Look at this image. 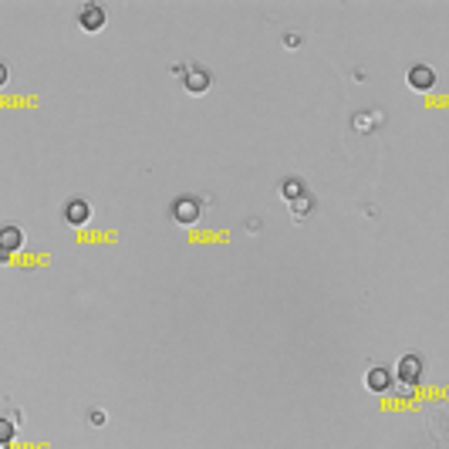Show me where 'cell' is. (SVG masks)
I'll return each mask as SVG.
<instances>
[{
  "mask_svg": "<svg viewBox=\"0 0 449 449\" xmlns=\"http://www.w3.org/2000/svg\"><path fill=\"white\" fill-rule=\"evenodd\" d=\"M423 372H425V361L416 355V351H409V355H402V361H398V368H396V375L402 378L406 385H416L419 378H423Z\"/></svg>",
  "mask_w": 449,
  "mask_h": 449,
  "instance_id": "1",
  "label": "cell"
},
{
  "mask_svg": "<svg viewBox=\"0 0 449 449\" xmlns=\"http://www.w3.org/2000/svg\"><path fill=\"white\" fill-rule=\"evenodd\" d=\"M78 24L85 27V31H91V34H95V31H102L105 27V7L102 4H81V7H78Z\"/></svg>",
  "mask_w": 449,
  "mask_h": 449,
  "instance_id": "2",
  "label": "cell"
},
{
  "mask_svg": "<svg viewBox=\"0 0 449 449\" xmlns=\"http://www.w3.org/2000/svg\"><path fill=\"white\" fill-rule=\"evenodd\" d=\"M21 244H24V230H21L17 223H4V227H0V257L21 250Z\"/></svg>",
  "mask_w": 449,
  "mask_h": 449,
  "instance_id": "3",
  "label": "cell"
},
{
  "mask_svg": "<svg viewBox=\"0 0 449 449\" xmlns=\"http://www.w3.org/2000/svg\"><path fill=\"white\" fill-rule=\"evenodd\" d=\"M172 220H180V223L200 220V200H196V196H180V200L172 203Z\"/></svg>",
  "mask_w": 449,
  "mask_h": 449,
  "instance_id": "4",
  "label": "cell"
},
{
  "mask_svg": "<svg viewBox=\"0 0 449 449\" xmlns=\"http://www.w3.org/2000/svg\"><path fill=\"white\" fill-rule=\"evenodd\" d=\"M409 85L416 91L433 88V85H436V71H433L429 64H412V68H409Z\"/></svg>",
  "mask_w": 449,
  "mask_h": 449,
  "instance_id": "5",
  "label": "cell"
},
{
  "mask_svg": "<svg viewBox=\"0 0 449 449\" xmlns=\"http://www.w3.org/2000/svg\"><path fill=\"white\" fill-rule=\"evenodd\" d=\"M365 385H368L372 392H388V388H392V372H388L385 365H372L368 375H365Z\"/></svg>",
  "mask_w": 449,
  "mask_h": 449,
  "instance_id": "6",
  "label": "cell"
},
{
  "mask_svg": "<svg viewBox=\"0 0 449 449\" xmlns=\"http://www.w3.org/2000/svg\"><path fill=\"white\" fill-rule=\"evenodd\" d=\"M91 217V206L85 203V200H68V203H64V220H68V223H75V227H81V223H85V220Z\"/></svg>",
  "mask_w": 449,
  "mask_h": 449,
  "instance_id": "7",
  "label": "cell"
},
{
  "mask_svg": "<svg viewBox=\"0 0 449 449\" xmlns=\"http://www.w3.org/2000/svg\"><path fill=\"white\" fill-rule=\"evenodd\" d=\"M182 78H186V88H190L192 95H200V91L210 88V71H203V68H190V71H182Z\"/></svg>",
  "mask_w": 449,
  "mask_h": 449,
  "instance_id": "8",
  "label": "cell"
},
{
  "mask_svg": "<svg viewBox=\"0 0 449 449\" xmlns=\"http://www.w3.org/2000/svg\"><path fill=\"white\" fill-rule=\"evenodd\" d=\"M311 206H314V200H311V196H301V200H294V217L304 220V213H308Z\"/></svg>",
  "mask_w": 449,
  "mask_h": 449,
  "instance_id": "9",
  "label": "cell"
},
{
  "mask_svg": "<svg viewBox=\"0 0 449 449\" xmlns=\"http://www.w3.org/2000/svg\"><path fill=\"white\" fill-rule=\"evenodd\" d=\"M14 433H17V429H14L11 419H0V443H11Z\"/></svg>",
  "mask_w": 449,
  "mask_h": 449,
  "instance_id": "10",
  "label": "cell"
},
{
  "mask_svg": "<svg viewBox=\"0 0 449 449\" xmlns=\"http://www.w3.org/2000/svg\"><path fill=\"white\" fill-rule=\"evenodd\" d=\"M297 192H301V182H297V180H291V182H284V196H291V200H294Z\"/></svg>",
  "mask_w": 449,
  "mask_h": 449,
  "instance_id": "11",
  "label": "cell"
},
{
  "mask_svg": "<svg viewBox=\"0 0 449 449\" xmlns=\"http://www.w3.org/2000/svg\"><path fill=\"white\" fill-rule=\"evenodd\" d=\"M4 81H7V64L0 61V85H4Z\"/></svg>",
  "mask_w": 449,
  "mask_h": 449,
  "instance_id": "12",
  "label": "cell"
}]
</instances>
